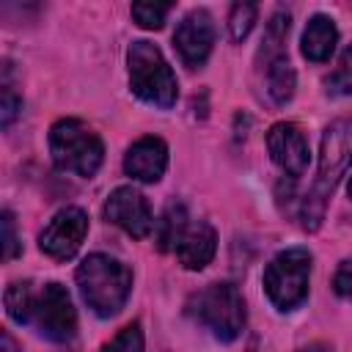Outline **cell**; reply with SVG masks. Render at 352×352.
Here are the masks:
<instances>
[{
	"instance_id": "cell-11",
	"label": "cell",
	"mask_w": 352,
	"mask_h": 352,
	"mask_svg": "<svg viewBox=\"0 0 352 352\" xmlns=\"http://www.w3.org/2000/svg\"><path fill=\"white\" fill-rule=\"evenodd\" d=\"M173 47L184 66L201 69L214 47V25H212L209 11L192 8L190 14H184L173 30Z\"/></svg>"
},
{
	"instance_id": "cell-2",
	"label": "cell",
	"mask_w": 352,
	"mask_h": 352,
	"mask_svg": "<svg viewBox=\"0 0 352 352\" xmlns=\"http://www.w3.org/2000/svg\"><path fill=\"white\" fill-rule=\"evenodd\" d=\"M352 162V121H333L324 126L322 132V148H319V170L314 179L311 192L305 195L302 204V228L305 231H316L324 220V209L330 195L336 192L341 176L346 173Z\"/></svg>"
},
{
	"instance_id": "cell-18",
	"label": "cell",
	"mask_w": 352,
	"mask_h": 352,
	"mask_svg": "<svg viewBox=\"0 0 352 352\" xmlns=\"http://www.w3.org/2000/svg\"><path fill=\"white\" fill-rule=\"evenodd\" d=\"M170 8V3H132V19L146 30H160Z\"/></svg>"
},
{
	"instance_id": "cell-20",
	"label": "cell",
	"mask_w": 352,
	"mask_h": 352,
	"mask_svg": "<svg viewBox=\"0 0 352 352\" xmlns=\"http://www.w3.org/2000/svg\"><path fill=\"white\" fill-rule=\"evenodd\" d=\"M22 110V99L16 96L11 80H8V60H6V69H3V94H0V124L3 126H11V121L19 116Z\"/></svg>"
},
{
	"instance_id": "cell-12",
	"label": "cell",
	"mask_w": 352,
	"mask_h": 352,
	"mask_svg": "<svg viewBox=\"0 0 352 352\" xmlns=\"http://www.w3.org/2000/svg\"><path fill=\"white\" fill-rule=\"evenodd\" d=\"M267 148H270L272 162L283 173H289L292 179L305 173L311 151H308V138H305L300 124H294V121L272 124L270 132H267Z\"/></svg>"
},
{
	"instance_id": "cell-16",
	"label": "cell",
	"mask_w": 352,
	"mask_h": 352,
	"mask_svg": "<svg viewBox=\"0 0 352 352\" xmlns=\"http://www.w3.org/2000/svg\"><path fill=\"white\" fill-rule=\"evenodd\" d=\"M190 220H187V209L182 204H168L162 217L157 220V248L160 250H173L176 253V245L182 239V234L187 231Z\"/></svg>"
},
{
	"instance_id": "cell-3",
	"label": "cell",
	"mask_w": 352,
	"mask_h": 352,
	"mask_svg": "<svg viewBox=\"0 0 352 352\" xmlns=\"http://www.w3.org/2000/svg\"><path fill=\"white\" fill-rule=\"evenodd\" d=\"M74 278L85 305L102 319L116 316L132 292V270L104 253H91L82 258Z\"/></svg>"
},
{
	"instance_id": "cell-17",
	"label": "cell",
	"mask_w": 352,
	"mask_h": 352,
	"mask_svg": "<svg viewBox=\"0 0 352 352\" xmlns=\"http://www.w3.org/2000/svg\"><path fill=\"white\" fill-rule=\"evenodd\" d=\"M324 94L327 96H349L352 94V44L344 47L336 69L324 77Z\"/></svg>"
},
{
	"instance_id": "cell-9",
	"label": "cell",
	"mask_w": 352,
	"mask_h": 352,
	"mask_svg": "<svg viewBox=\"0 0 352 352\" xmlns=\"http://www.w3.org/2000/svg\"><path fill=\"white\" fill-rule=\"evenodd\" d=\"M88 234V214L80 206L60 209L38 234V248L55 261H69L80 250L82 239Z\"/></svg>"
},
{
	"instance_id": "cell-14",
	"label": "cell",
	"mask_w": 352,
	"mask_h": 352,
	"mask_svg": "<svg viewBox=\"0 0 352 352\" xmlns=\"http://www.w3.org/2000/svg\"><path fill=\"white\" fill-rule=\"evenodd\" d=\"M217 250V234L209 223L195 220L187 226V231L182 234L179 245H176V258L184 270H204Z\"/></svg>"
},
{
	"instance_id": "cell-4",
	"label": "cell",
	"mask_w": 352,
	"mask_h": 352,
	"mask_svg": "<svg viewBox=\"0 0 352 352\" xmlns=\"http://www.w3.org/2000/svg\"><path fill=\"white\" fill-rule=\"evenodd\" d=\"M126 66H129V85L138 99L162 110L176 104L179 82L157 44L146 38L132 41L126 50Z\"/></svg>"
},
{
	"instance_id": "cell-6",
	"label": "cell",
	"mask_w": 352,
	"mask_h": 352,
	"mask_svg": "<svg viewBox=\"0 0 352 352\" xmlns=\"http://www.w3.org/2000/svg\"><path fill=\"white\" fill-rule=\"evenodd\" d=\"M187 314L217 341H234L245 327V300L231 283H209L187 300Z\"/></svg>"
},
{
	"instance_id": "cell-25",
	"label": "cell",
	"mask_w": 352,
	"mask_h": 352,
	"mask_svg": "<svg viewBox=\"0 0 352 352\" xmlns=\"http://www.w3.org/2000/svg\"><path fill=\"white\" fill-rule=\"evenodd\" d=\"M297 352H333L327 344H322V341H316V344H308V346H302V349H297Z\"/></svg>"
},
{
	"instance_id": "cell-19",
	"label": "cell",
	"mask_w": 352,
	"mask_h": 352,
	"mask_svg": "<svg viewBox=\"0 0 352 352\" xmlns=\"http://www.w3.org/2000/svg\"><path fill=\"white\" fill-rule=\"evenodd\" d=\"M256 14H258V8H256L253 3H234V6H231L228 30H231V38H234V41H242V38L250 33V28H253V22H256Z\"/></svg>"
},
{
	"instance_id": "cell-1",
	"label": "cell",
	"mask_w": 352,
	"mask_h": 352,
	"mask_svg": "<svg viewBox=\"0 0 352 352\" xmlns=\"http://www.w3.org/2000/svg\"><path fill=\"white\" fill-rule=\"evenodd\" d=\"M6 314L19 322L30 324L38 336L47 341L63 344L77 330V314L72 305V297L66 286L50 280L38 289H33L30 280H14L6 289Z\"/></svg>"
},
{
	"instance_id": "cell-13",
	"label": "cell",
	"mask_w": 352,
	"mask_h": 352,
	"mask_svg": "<svg viewBox=\"0 0 352 352\" xmlns=\"http://www.w3.org/2000/svg\"><path fill=\"white\" fill-rule=\"evenodd\" d=\"M168 168V146L162 138L146 135L140 140H135L126 154H124V170L126 176L143 182V184H154L162 179Z\"/></svg>"
},
{
	"instance_id": "cell-7",
	"label": "cell",
	"mask_w": 352,
	"mask_h": 352,
	"mask_svg": "<svg viewBox=\"0 0 352 352\" xmlns=\"http://www.w3.org/2000/svg\"><path fill=\"white\" fill-rule=\"evenodd\" d=\"M311 250L308 248H286L264 267V292L278 311H294L308 297L311 280Z\"/></svg>"
},
{
	"instance_id": "cell-10",
	"label": "cell",
	"mask_w": 352,
	"mask_h": 352,
	"mask_svg": "<svg viewBox=\"0 0 352 352\" xmlns=\"http://www.w3.org/2000/svg\"><path fill=\"white\" fill-rule=\"evenodd\" d=\"M104 220L124 228L135 239H146L154 228V214L146 195L129 184L116 187L104 201Z\"/></svg>"
},
{
	"instance_id": "cell-8",
	"label": "cell",
	"mask_w": 352,
	"mask_h": 352,
	"mask_svg": "<svg viewBox=\"0 0 352 352\" xmlns=\"http://www.w3.org/2000/svg\"><path fill=\"white\" fill-rule=\"evenodd\" d=\"M289 22H292L289 14L283 11L272 14V19L267 22L261 47H258V58H256L258 72L264 74V88L275 104H286L294 96V85H297V74L283 50L286 36H289Z\"/></svg>"
},
{
	"instance_id": "cell-21",
	"label": "cell",
	"mask_w": 352,
	"mask_h": 352,
	"mask_svg": "<svg viewBox=\"0 0 352 352\" xmlns=\"http://www.w3.org/2000/svg\"><path fill=\"white\" fill-rule=\"evenodd\" d=\"M104 352H143V330H140V324H138V322L126 324V327L104 346Z\"/></svg>"
},
{
	"instance_id": "cell-24",
	"label": "cell",
	"mask_w": 352,
	"mask_h": 352,
	"mask_svg": "<svg viewBox=\"0 0 352 352\" xmlns=\"http://www.w3.org/2000/svg\"><path fill=\"white\" fill-rule=\"evenodd\" d=\"M0 338H3V352H16V344H14V338H11L8 330H3Z\"/></svg>"
},
{
	"instance_id": "cell-26",
	"label": "cell",
	"mask_w": 352,
	"mask_h": 352,
	"mask_svg": "<svg viewBox=\"0 0 352 352\" xmlns=\"http://www.w3.org/2000/svg\"><path fill=\"white\" fill-rule=\"evenodd\" d=\"M349 198H352V176H349Z\"/></svg>"
},
{
	"instance_id": "cell-5",
	"label": "cell",
	"mask_w": 352,
	"mask_h": 352,
	"mask_svg": "<svg viewBox=\"0 0 352 352\" xmlns=\"http://www.w3.org/2000/svg\"><path fill=\"white\" fill-rule=\"evenodd\" d=\"M50 154L58 170L91 179L104 160L102 138L80 118H60L50 126Z\"/></svg>"
},
{
	"instance_id": "cell-15",
	"label": "cell",
	"mask_w": 352,
	"mask_h": 352,
	"mask_svg": "<svg viewBox=\"0 0 352 352\" xmlns=\"http://www.w3.org/2000/svg\"><path fill=\"white\" fill-rule=\"evenodd\" d=\"M338 44V28L330 16L324 14H314L302 30V38H300V50L302 55L311 60V63H324L333 50Z\"/></svg>"
},
{
	"instance_id": "cell-23",
	"label": "cell",
	"mask_w": 352,
	"mask_h": 352,
	"mask_svg": "<svg viewBox=\"0 0 352 352\" xmlns=\"http://www.w3.org/2000/svg\"><path fill=\"white\" fill-rule=\"evenodd\" d=\"M333 289H336V294H341L344 300L352 302V258L338 264V270L333 275Z\"/></svg>"
},
{
	"instance_id": "cell-22",
	"label": "cell",
	"mask_w": 352,
	"mask_h": 352,
	"mask_svg": "<svg viewBox=\"0 0 352 352\" xmlns=\"http://www.w3.org/2000/svg\"><path fill=\"white\" fill-rule=\"evenodd\" d=\"M19 239H16V228H14V214L6 209L3 212V261H11L19 256Z\"/></svg>"
}]
</instances>
